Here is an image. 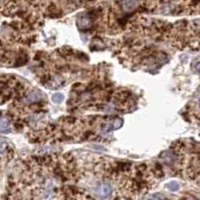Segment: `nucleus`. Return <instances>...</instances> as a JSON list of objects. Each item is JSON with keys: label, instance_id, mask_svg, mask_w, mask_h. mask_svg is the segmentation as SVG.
I'll return each mask as SVG.
<instances>
[{"label": "nucleus", "instance_id": "obj_1", "mask_svg": "<svg viewBox=\"0 0 200 200\" xmlns=\"http://www.w3.org/2000/svg\"><path fill=\"white\" fill-rule=\"evenodd\" d=\"M111 193H112L111 186L107 183H102L98 186V188H97V195L102 199L108 198L110 195H111Z\"/></svg>", "mask_w": 200, "mask_h": 200}, {"label": "nucleus", "instance_id": "obj_2", "mask_svg": "<svg viewBox=\"0 0 200 200\" xmlns=\"http://www.w3.org/2000/svg\"><path fill=\"white\" fill-rule=\"evenodd\" d=\"M121 6L123 7V9L124 10L131 11L138 6V3L135 2V1H125V2H121Z\"/></svg>", "mask_w": 200, "mask_h": 200}, {"label": "nucleus", "instance_id": "obj_3", "mask_svg": "<svg viewBox=\"0 0 200 200\" xmlns=\"http://www.w3.org/2000/svg\"><path fill=\"white\" fill-rule=\"evenodd\" d=\"M0 131L3 133L9 131V122L6 118H0Z\"/></svg>", "mask_w": 200, "mask_h": 200}, {"label": "nucleus", "instance_id": "obj_4", "mask_svg": "<svg viewBox=\"0 0 200 200\" xmlns=\"http://www.w3.org/2000/svg\"><path fill=\"white\" fill-rule=\"evenodd\" d=\"M42 98L41 96V93L38 92V91H32L30 94L27 96V99L28 101L30 102H36V101H39Z\"/></svg>", "mask_w": 200, "mask_h": 200}, {"label": "nucleus", "instance_id": "obj_5", "mask_svg": "<svg viewBox=\"0 0 200 200\" xmlns=\"http://www.w3.org/2000/svg\"><path fill=\"white\" fill-rule=\"evenodd\" d=\"M80 24V26L81 27H89L91 25V20H90V18H89V17H82L81 19H80V22H79Z\"/></svg>", "mask_w": 200, "mask_h": 200}, {"label": "nucleus", "instance_id": "obj_6", "mask_svg": "<svg viewBox=\"0 0 200 200\" xmlns=\"http://www.w3.org/2000/svg\"><path fill=\"white\" fill-rule=\"evenodd\" d=\"M167 188L171 191H177L179 189V184H178L176 181H172V182H170V183H168Z\"/></svg>", "mask_w": 200, "mask_h": 200}, {"label": "nucleus", "instance_id": "obj_7", "mask_svg": "<svg viewBox=\"0 0 200 200\" xmlns=\"http://www.w3.org/2000/svg\"><path fill=\"white\" fill-rule=\"evenodd\" d=\"M52 99L54 102H56V103H61V102L63 101V99H64V97H63V95L61 94V93H56V94H54L52 96Z\"/></svg>", "mask_w": 200, "mask_h": 200}, {"label": "nucleus", "instance_id": "obj_8", "mask_svg": "<svg viewBox=\"0 0 200 200\" xmlns=\"http://www.w3.org/2000/svg\"><path fill=\"white\" fill-rule=\"evenodd\" d=\"M122 125V120L121 119H116L115 122H114V124H113V127L114 128H119Z\"/></svg>", "mask_w": 200, "mask_h": 200}, {"label": "nucleus", "instance_id": "obj_9", "mask_svg": "<svg viewBox=\"0 0 200 200\" xmlns=\"http://www.w3.org/2000/svg\"><path fill=\"white\" fill-rule=\"evenodd\" d=\"M6 147V142L4 140H0V151H3Z\"/></svg>", "mask_w": 200, "mask_h": 200}, {"label": "nucleus", "instance_id": "obj_10", "mask_svg": "<svg viewBox=\"0 0 200 200\" xmlns=\"http://www.w3.org/2000/svg\"><path fill=\"white\" fill-rule=\"evenodd\" d=\"M149 200H161L159 197H157V196H154V197H152V198H150Z\"/></svg>", "mask_w": 200, "mask_h": 200}]
</instances>
